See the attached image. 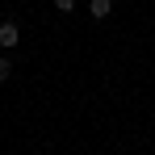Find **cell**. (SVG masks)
<instances>
[{
    "mask_svg": "<svg viewBox=\"0 0 155 155\" xmlns=\"http://www.w3.org/2000/svg\"><path fill=\"white\" fill-rule=\"evenodd\" d=\"M17 42H21V29L13 25V21H4L0 25V46H17Z\"/></svg>",
    "mask_w": 155,
    "mask_h": 155,
    "instance_id": "obj_1",
    "label": "cell"
},
{
    "mask_svg": "<svg viewBox=\"0 0 155 155\" xmlns=\"http://www.w3.org/2000/svg\"><path fill=\"white\" fill-rule=\"evenodd\" d=\"M13 76V63H8V59H0V80H8Z\"/></svg>",
    "mask_w": 155,
    "mask_h": 155,
    "instance_id": "obj_4",
    "label": "cell"
},
{
    "mask_svg": "<svg viewBox=\"0 0 155 155\" xmlns=\"http://www.w3.org/2000/svg\"><path fill=\"white\" fill-rule=\"evenodd\" d=\"M109 13H113V0H92V4H88V17H92V21H105Z\"/></svg>",
    "mask_w": 155,
    "mask_h": 155,
    "instance_id": "obj_2",
    "label": "cell"
},
{
    "mask_svg": "<svg viewBox=\"0 0 155 155\" xmlns=\"http://www.w3.org/2000/svg\"><path fill=\"white\" fill-rule=\"evenodd\" d=\"M54 8H59V13H71V8H76V0H54Z\"/></svg>",
    "mask_w": 155,
    "mask_h": 155,
    "instance_id": "obj_3",
    "label": "cell"
}]
</instances>
